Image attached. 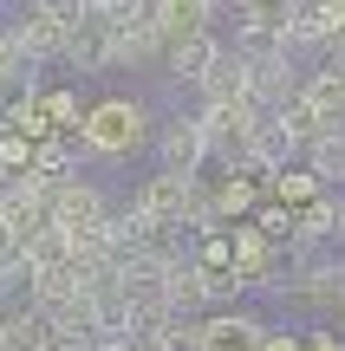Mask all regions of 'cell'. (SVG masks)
Here are the masks:
<instances>
[{"label": "cell", "instance_id": "6da1fadb", "mask_svg": "<svg viewBox=\"0 0 345 351\" xmlns=\"http://www.w3.org/2000/svg\"><path fill=\"white\" fill-rule=\"evenodd\" d=\"M156 143V117L137 91H111V98H91V117L78 130V150L91 163H124V156L150 150Z\"/></svg>", "mask_w": 345, "mask_h": 351}, {"label": "cell", "instance_id": "7a4b0ae2", "mask_svg": "<svg viewBox=\"0 0 345 351\" xmlns=\"http://www.w3.org/2000/svg\"><path fill=\"white\" fill-rule=\"evenodd\" d=\"M195 195H202V176H176V169H150L137 176L124 215L143 228H169V234H189V215H195Z\"/></svg>", "mask_w": 345, "mask_h": 351}, {"label": "cell", "instance_id": "3957f363", "mask_svg": "<svg viewBox=\"0 0 345 351\" xmlns=\"http://www.w3.org/2000/svg\"><path fill=\"white\" fill-rule=\"evenodd\" d=\"M150 150H156V169H176V176H202V163L215 156V150H209V130H202V117H195V111L163 117Z\"/></svg>", "mask_w": 345, "mask_h": 351}, {"label": "cell", "instance_id": "277c9868", "mask_svg": "<svg viewBox=\"0 0 345 351\" xmlns=\"http://www.w3.org/2000/svg\"><path fill=\"white\" fill-rule=\"evenodd\" d=\"M7 33H13V46H20L26 72H39V65L65 59V33H72V26H65L59 13H46V7H39V0H33V7H13Z\"/></svg>", "mask_w": 345, "mask_h": 351}, {"label": "cell", "instance_id": "5b68a950", "mask_svg": "<svg viewBox=\"0 0 345 351\" xmlns=\"http://www.w3.org/2000/svg\"><path fill=\"white\" fill-rule=\"evenodd\" d=\"M117 33L124 26H111V20H78L72 33H65V65H78V72H117L124 65V52H117Z\"/></svg>", "mask_w": 345, "mask_h": 351}, {"label": "cell", "instance_id": "8992f818", "mask_svg": "<svg viewBox=\"0 0 345 351\" xmlns=\"http://www.w3.org/2000/svg\"><path fill=\"white\" fill-rule=\"evenodd\" d=\"M300 104L320 117V130H345V65L320 59L300 72Z\"/></svg>", "mask_w": 345, "mask_h": 351}, {"label": "cell", "instance_id": "52a82bcc", "mask_svg": "<svg viewBox=\"0 0 345 351\" xmlns=\"http://www.w3.org/2000/svg\"><path fill=\"white\" fill-rule=\"evenodd\" d=\"M222 52H228V39H222V33H189V39H176V46L163 52V78H169V85L202 91V78L222 65Z\"/></svg>", "mask_w": 345, "mask_h": 351}, {"label": "cell", "instance_id": "ba28073f", "mask_svg": "<svg viewBox=\"0 0 345 351\" xmlns=\"http://www.w3.org/2000/svg\"><path fill=\"white\" fill-rule=\"evenodd\" d=\"M287 293H294L300 306H313L320 319L345 313V261H300V274H294Z\"/></svg>", "mask_w": 345, "mask_h": 351}, {"label": "cell", "instance_id": "9c48e42d", "mask_svg": "<svg viewBox=\"0 0 345 351\" xmlns=\"http://www.w3.org/2000/svg\"><path fill=\"white\" fill-rule=\"evenodd\" d=\"M215 13L222 0H150V26L163 33V46H176L189 33H215Z\"/></svg>", "mask_w": 345, "mask_h": 351}, {"label": "cell", "instance_id": "30bf717a", "mask_svg": "<svg viewBox=\"0 0 345 351\" xmlns=\"http://www.w3.org/2000/svg\"><path fill=\"white\" fill-rule=\"evenodd\" d=\"M209 202H215L222 228L254 221V208L267 202V182H254V169H222V176H215V189H209Z\"/></svg>", "mask_w": 345, "mask_h": 351}, {"label": "cell", "instance_id": "8fae6325", "mask_svg": "<svg viewBox=\"0 0 345 351\" xmlns=\"http://www.w3.org/2000/svg\"><path fill=\"white\" fill-rule=\"evenodd\" d=\"M39 111L52 117V130L78 137V130H85V117H91V104H85V91H78V85H39Z\"/></svg>", "mask_w": 345, "mask_h": 351}, {"label": "cell", "instance_id": "7c38bea8", "mask_svg": "<svg viewBox=\"0 0 345 351\" xmlns=\"http://www.w3.org/2000/svg\"><path fill=\"white\" fill-rule=\"evenodd\" d=\"M267 195H274V202H287V208H307V202L333 195V189H326L307 163H287V169H274V176H267Z\"/></svg>", "mask_w": 345, "mask_h": 351}, {"label": "cell", "instance_id": "4fadbf2b", "mask_svg": "<svg viewBox=\"0 0 345 351\" xmlns=\"http://www.w3.org/2000/svg\"><path fill=\"white\" fill-rule=\"evenodd\" d=\"M307 169L320 176L326 189H345V130H326V137L307 143Z\"/></svg>", "mask_w": 345, "mask_h": 351}, {"label": "cell", "instance_id": "5bb4252c", "mask_svg": "<svg viewBox=\"0 0 345 351\" xmlns=\"http://www.w3.org/2000/svg\"><path fill=\"white\" fill-rule=\"evenodd\" d=\"M33 137H20V130H0V176H26L33 169Z\"/></svg>", "mask_w": 345, "mask_h": 351}, {"label": "cell", "instance_id": "9a60e30c", "mask_svg": "<svg viewBox=\"0 0 345 351\" xmlns=\"http://www.w3.org/2000/svg\"><path fill=\"white\" fill-rule=\"evenodd\" d=\"M254 228H267V234H274V241L287 247V241H294V228H300V215L287 208V202H274V195H267V202L254 208Z\"/></svg>", "mask_w": 345, "mask_h": 351}, {"label": "cell", "instance_id": "2e32d148", "mask_svg": "<svg viewBox=\"0 0 345 351\" xmlns=\"http://www.w3.org/2000/svg\"><path fill=\"white\" fill-rule=\"evenodd\" d=\"M91 13L111 26H137V20H150V0H91Z\"/></svg>", "mask_w": 345, "mask_h": 351}, {"label": "cell", "instance_id": "e0dca14e", "mask_svg": "<svg viewBox=\"0 0 345 351\" xmlns=\"http://www.w3.org/2000/svg\"><path fill=\"white\" fill-rule=\"evenodd\" d=\"M294 7H300V0H235V13H241V20H274V26L294 20Z\"/></svg>", "mask_w": 345, "mask_h": 351}, {"label": "cell", "instance_id": "ac0fdd59", "mask_svg": "<svg viewBox=\"0 0 345 351\" xmlns=\"http://www.w3.org/2000/svg\"><path fill=\"white\" fill-rule=\"evenodd\" d=\"M26 72V59H20V46H13V33H7V20H0V98H7L13 91V78ZM33 78V72H26Z\"/></svg>", "mask_w": 345, "mask_h": 351}, {"label": "cell", "instance_id": "d6986e66", "mask_svg": "<svg viewBox=\"0 0 345 351\" xmlns=\"http://www.w3.org/2000/svg\"><path fill=\"white\" fill-rule=\"evenodd\" d=\"M248 351H307V332H294V326H267Z\"/></svg>", "mask_w": 345, "mask_h": 351}, {"label": "cell", "instance_id": "ffe728a7", "mask_svg": "<svg viewBox=\"0 0 345 351\" xmlns=\"http://www.w3.org/2000/svg\"><path fill=\"white\" fill-rule=\"evenodd\" d=\"M307 351H345V339H339V332H326V326H320V332H307Z\"/></svg>", "mask_w": 345, "mask_h": 351}, {"label": "cell", "instance_id": "44dd1931", "mask_svg": "<svg viewBox=\"0 0 345 351\" xmlns=\"http://www.w3.org/2000/svg\"><path fill=\"white\" fill-rule=\"evenodd\" d=\"M13 7H33V0H13Z\"/></svg>", "mask_w": 345, "mask_h": 351}]
</instances>
